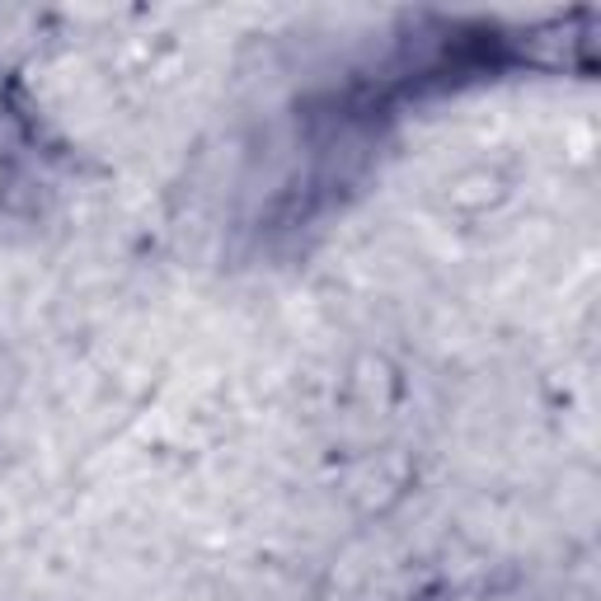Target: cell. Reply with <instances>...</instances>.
I'll return each mask as SVG.
<instances>
[{
  "label": "cell",
  "mask_w": 601,
  "mask_h": 601,
  "mask_svg": "<svg viewBox=\"0 0 601 601\" xmlns=\"http://www.w3.org/2000/svg\"><path fill=\"white\" fill-rule=\"evenodd\" d=\"M503 197V179L489 174V170H475V174H460L451 184V203L456 207H489Z\"/></svg>",
  "instance_id": "6da1fadb"
}]
</instances>
